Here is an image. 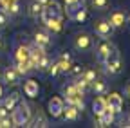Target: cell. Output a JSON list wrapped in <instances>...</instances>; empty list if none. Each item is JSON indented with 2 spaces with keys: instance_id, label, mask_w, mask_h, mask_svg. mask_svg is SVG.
<instances>
[{
  "instance_id": "1",
  "label": "cell",
  "mask_w": 130,
  "mask_h": 128,
  "mask_svg": "<svg viewBox=\"0 0 130 128\" xmlns=\"http://www.w3.org/2000/svg\"><path fill=\"white\" fill-rule=\"evenodd\" d=\"M11 119L14 126H25L31 121V108L25 101H18L16 106L11 110Z\"/></svg>"
},
{
  "instance_id": "2",
  "label": "cell",
  "mask_w": 130,
  "mask_h": 128,
  "mask_svg": "<svg viewBox=\"0 0 130 128\" xmlns=\"http://www.w3.org/2000/svg\"><path fill=\"white\" fill-rule=\"evenodd\" d=\"M103 65H105V72L114 76V74H119L121 69H123V61H121V52L116 49V47H112L108 56L105 58L103 61Z\"/></svg>"
},
{
  "instance_id": "3",
  "label": "cell",
  "mask_w": 130,
  "mask_h": 128,
  "mask_svg": "<svg viewBox=\"0 0 130 128\" xmlns=\"http://www.w3.org/2000/svg\"><path fill=\"white\" fill-rule=\"evenodd\" d=\"M94 47V40L90 38V34L87 33H79L74 36V49L78 52H89Z\"/></svg>"
},
{
  "instance_id": "4",
  "label": "cell",
  "mask_w": 130,
  "mask_h": 128,
  "mask_svg": "<svg viewBox=\"0 0 130 128\" xmlns=\"http://www.w3.org/2000/svg\"><path fill=\"white\" fill-rule=\"evenodd\" d=\"M94 33L100 38H110L114 34V25L108 20H98L94 24Z\"/></svg>"
},
{
  "instance_id": "5",
  "label": "cell",
  "mask_w": 130,
  "mask_h": 128,
  "mask_svg": "<svg viewBox=\"0 0 130 128\" xmlns=\"http://www.w3.org/2000/svg\"><path fill=\"white\" fill-rule=\"evenodd\" d=\"M112 47H114V45L108 42V38H100V42L96 43V58L103 63V61H105V58L108 56V52H110Z\"/></svg>"
},
{
  "instance_id": "6",
  "label": "cell",
  "mask_w": 130,
  "mask_h": 128,
  "mask_svg": "<svg viewBox=\"0 0 130 128\" xmlns=\"http://www.w3.org/2000/svg\"><path fill=\"white\" fill-rule=\"evenodd\" d=\"M2 81L6 85H11V87L20 83V74H18V70H16V67H6L2 70Z\"/></svg>"
},
{
  "instance_id": "7",
  "label": "cell",
  "mask_w": 130,
  "mask_h": 128,
  "mask_svg": "<svg viewBox=\"0 0 130 128\" xmlns=\"http://www.w3.org/2000/svg\"><path fill=\"white\" fill-rule=\"evenodd\" d=\"M63 108H65V103H63L61 98H51L47 103V110L53 117H60L63 114Z\"/></svg>"
},
{
  "instance_id": "8",
  "label": "cell",
  "mask_w": 130,
  "mask_h": 128,
  "mask_svg": "<svg viewBox=\"0 0 130 128\" xmlns=\"http://www.w3.org/2000/svg\"><path fill=\"white\" fill-rule=\"evenodd\" d=\"M107 106L114 112V114H121V110H123V98L119 94H110L108 98H107Z\"/></svg>"
},
{
  "instance_id": "9",
  "label": "cell",
  "mask_w": 130,
  "mask_h": 128,
  "mask_svg": "<svg viewBox=\"0 0 130 128\" xmlns=\"http://www.w3.org/2000/svg\"><path fill=\"white\" fill-rule=\"evenodd\" d=\"M35 43L42 49H49L53 45V40H51V34L47 31H36L35 33Z\"/></svg>"
},
{
  "instance_id": "10",
  "label": "cell",
  "mask_w": 130,
  "mask_h": 128,
  "mask_svg": "<svg viewBox=\"0 0 130 128\" xmlns=\"http://www.w3.org/2000/svg\"><path fill=\"white\" fill-rule=\"evenodd\" d=\"M24 94L27 96V98H36V96L40 94V85L36 79H27V81L24 83Z\"/></svg>"
},
{
  "instance_id": "11",
  "label": "cell",
  "mask_w": 130,
  "mask_h": 128,
  "mask_svg": "<svg viewBox=\"0 0 130 128\" xmlns=\"http://www.w3.org/2000/svg\"><path fill=\"white\" fill-rule=\"evenodd\" d=\"M98 117H100V121H98L100 124H98V126H110V124L114 123V119H116V114H114V112L107 106V108L101 112V114L98 116Z\"/></svg>"
},
{
  "instance_id": "12",
  "label": "cell",
  "mask_w": 130,
  "mask_h": 128,
  "mask_svg": "<svg viewBox=\"0 0 130 128\" xmlns=\"http://www.w3.org/2000/svg\"><path fill=\"white\" fill-rule=\"evenodd\" d=\"M108 22L114 25V29H116V27H123L125 22H126V14H125L123 11H112Z\"/></svg>"
},
{
  "instance_id": "13",
  "label": "cell",
  "mask_w": 130,
  "mask_h": 128,
  "mask_svg": "<svg viewBox=\"0 0 130 128\" xmlns=\"http://www.w3.org/2000/svg\"><path fill=\"white\" fill-rule=\"evenodd\" d=\"M18 101H20V94H18V92H13V94L4 96V98H2V106L11 112V110L16 106V103H18Z\"/></svg>"
},
{
  "instance_id": "14",
  "label": "cell",
  "mask_w": 130,
  "mask_h": 128,
  "mask_svg": "<svg viewBox=\"0 0 130 128\" xmlns=\"http://www.w3.org/2000/svg\"><path fill=\"white\" fill-rule=\"evenodd\" d=\"M14 61L16 63L29 61V47H25V45H18V47H16V51H14Z\"/></svg>"
},
{
  "instance_id": "15",
  "label": "cell",
  "mask_w": 130,
  "mask_h": 128,
  "mask_svg": "<svg viewBox=\"0 0 130 128\" xmlns=\"http://www.w3.org/2000/svg\"><path fill=\"white\" fill-rule=\"evenodd\" d=\"M61 116H63L65 121H76V119L79 117V110H78L74 105H69V103H67V105H65V108H63V114H61Z\"/></svg>"
},
{
  "instance_id": "16",
  "label": "cell",
  "mask_w": 130,
  "mask_h": 128,
  "mask_svg": "<svg viewBox=\"0 0 130 128\" xmlns=\"http://www.w3.org/2000/svg\"><path fill=\"white\" fill-rule=\"evenodd\" d=\"M67 99V103L69 105H74L78 110H83L85 108V103H83V94L81 92H74L72 96H69V98H65Z\"/></svg>"
},
{
  "instance_id": "17",
  "label": "cell",
  "mask_w": 130,
  "mask_h": 128,
  "mask_svg": "<svg viewBox=\"0 0 130 128\" xmlns=\"http://www.w3.org/2000/svg\"><path fill=\"white\" fill-rule=\"evenodd\" d=\"M90 88H92V92L96 96H105L108 92V85H107V81H103V79H96V81L90 85Z\"/></svg>"
},
{
  "instance_id": "18",
  "label": "cell",
  "mask_w": 130,
  "mask_h": 128,
  "mask_svg": "<svg viewBox=\"0 0 130 128\" xmlns=\"http://www.w3.org/2000/svg\"><path fill=\"white\" fill-rule=\"evenodd\" d=\"M49 11H51V14H53V18H56V20H61L63 18V11H61V6L56 2V0H51L47 6H45Z\"/></svg>"
},
{
  "instance_id": "19",
  "label": "cell",
  "mask_w": 130,
  "mask_h": 128,
  "mask_svg": "<svg viewBox=\"0 0 130 128\" xmlns=\"http://www.w3.org/2000/svg\"><path fill=\"white\" fill-rule=\"evenodd\" d=\"M79 7H85V0H65V9H67L69 16Z\"/></svg>"
},
{
  "instance_id": "20",
  "label": "cell",
  "mask_w": 130,
  "mask_h": 128,
  "mask_svg": "<svg viewBox=\"0 0 130 128\" xmlns=\"http://www.w3.org/2000/svg\"><path fill=\"white\" fill-rule=\"evenodd\" d=\"M42 9H43V6L38 2V0H32V2L29 4V16L31 18H40V14H42Z\"/></svg>"
},
{
  "instance_id": "21",
  "label": "cell",
  "mask_w": 130,
  "mask_h": 128,
  "mask_svg": "<svg viewBox=\"0 0 130 128\" xmlns=\"http://www.w3.org/2000/svg\"><path fill=\"white\" fill-rule=\"evenodd\" d=\"M87 16H89V13H87V9L85 7H79V9H76L72 14H71V20H74V22H78V24H83L85 20H87Z\"/></svg>"
},
{
  "instance_id": "22",
  "label": "cell",
  "mask_w": 130,
  "mask_h": 128,
  "mask_svg": "<svg viewBox=\"0 0 130 128\" xmlns=\"http://www.w3.org/2000/svg\"><path fill=\"white\" fill-rule=\"evenodd\" d=\"M79 78L83 79V81H85L89 87H90V85L96 81V79H98V74H96V70H94V69H83V74H81Z\"/></svg>"
},
{
  "instance_id": "23",
  "label": "cell",
  "mask_w": 130,
  "mask_h": 128,
  "mask_svg": "<svg viewBox=\"0 0 130 128\" xmlns=\"http://www.w3.org/2000/svg\"><path fill=\"white\" fill-rule=\"evenodd\" d=\"M51 63H53V60L47 56V52H43V54L40 56L38 63H36V69H38V70H42V72H47V69L51 67Z\"/></svg>"
},
{
  "instance_id": "24",
  "label": "cell",
  "mask_w": 130,
  "mask_h": 128,
  "mask_svg": "<svg viewBox=\"0 0 130 128\" xmlns=\"http://www.w3.org/2000/svg\"><path fill=\"white\" fill-rule=\"evenodd\" d=\"M105 108H107V101H105L103 98H100V96H98V98L92 101V112H94L96 116H100Z\"/></svg>"
},
{
  "instance_id": "25",
  "label": "cell",
  "mask_w": 130,
  "mask_h": 128,
  "mask_svg": "<svg viewBox=\"0 0 130 128\" xmlns=\"http://www.w3.org/2000/svg\"><path fill=\"white\" fill-rule=\"evenodd\" d=\"M31 126H40V128H45V126H49V121H47V117L42 114V112H38V114L35 116V119H32V124Z\"/></svg>"
},
{
  "instance_id": "26",
  "label": "cell",
  "mask_w": 130,
  "mask_h": 128,
  "mask_svg": "<svg viewBox=\"0 0 130 128\" xmlns=\"http://www.w3.org/2000/svg\"><path fill=\"white\" fill-rule=\"evenodd\" d=\"M108 4H110V0H90V6H92L96 11H103V9H107Z\"/></svg>"
},
{
  "instance_id": "27",
  "label": "cell",
  "mask_w": 130,
  "mask_h": 128,
  "mask_svg": "<svg viewBox=\"0 0 130 128\" xmlns=\"http://www.w3.org/2000/svg\"><path fill=\"white\" fill-rule=\"evenodd\" d=\"M6 11H7L9 16H16V14L20 13V2H18V0H13V2L9 4V7H7Z\"/></svg>"
},
{
  "instance_id": "28",
  "label": "cell",
  "mask_w": 130,
  "mask_h": 128,
  "mask_svg": "<svg viewBox=\"0 0 130 128\" xmlns=\"http://www.w3.org/2000/svg\"><path fill=\"white\" fill-rule=\"evenodd\" d=\"M81 74H83V67H81V65H78V63H76V65H71V67H69V76H71L72 79L79 78Z\"/></svg>"
},
{
  "instance_id": "29",
  "label": "cell",
  "mask_w": 130,
  "mask_h": 128,
  "mask_svg": "<svg viewBox=\"0 0 130 128\" xmlns=\"http://www.w3.org/2000/svg\"><path fill=\"white\" fill-rule=\"evenodd\" d=\"M74 92H78L76 87H74V83H65L61 87V96H63V98H69V96H72Z\"/></svg>"
},
{
  "instance_id": "30",
  "label": "cell",
  "mask_w": 130,
  "mask_h": 128,
  "mask_svg": "<svg viewBox=\"0 0 130 128\" xmlns=\"http://www.w3.org/2000/svg\"><path fill=\"white\" fill-rule=\"evenodd\" d=\"M45 27L49 31H53V33H60V31H61V20H49L45 24Z\"/></svg>"
},
{
  "instance_id": "31",
  "label": "cell",
  "mask_w": 130,
  "mask_h": 128,
  "mask_svg": "<svg viewBox=\"0 0 130 128\" xmlns=\"http://www.w3.org/2000/svg\"><path fill=\"white\" fill-rule=\"evenodd\" d=\"M74 87H76L78 92H81L83 96H85V92H87V88H89V85H87L81 78H76V79H74Z\"/></svg>"
},
{
  "instance_id": "32",
  "label": "cell",
  "mask_w": 130,
  "mask_h": 128,
  "mask_svg": "<svg viewBox=\"0 0 130 128\" xmlns=\"http://www.w3.org/2000/svg\"><path fill=\"white\" fill-rule=\"evenodd\" d=\"M7 22H9V14H7V11L0 7V29H4V27L7 25Z\"/></svg>"
},
{
  "instance_id": "33",
  "label": "cell",
  "mask_w": 130,
  "mask_h": 128,
  "mask_svg": "<svg viewBox=\"0 0 130 128\" xmlns=\"http://www.w3.org/2000/svg\"><path fill=\"white\" fill-rule=\"evenodd\" d=\"M47 74H49V76H53V78H56V76L60 74V67H58V61L51 63V67L47 69Z\"/></svg>"
},
{
  "instance_id": "34",
  "label": "cell",
  "mask_w": 130,
  "mask_h": 128,
  "mask_svg": "<svg viewBox=\"0 0 130 128\" xmlns=\"http://www.w3.org/2000/svg\"><path fill=\"white\" fill-rule=\"evenodd\" d=\"M7 126H14L11 116H7V117H0V128H7Z\"/></svg>"
},
{
  "instance_id": "35",
  "label": "cell",
  "mask_w": 130,
  "mask_h": 128,
  "mask_svg": "<svg viewBox=\"0 0 130 128\" xmlns=\"http://www.w3.org/2000/svg\"><path fill=\"white\" fill-rule=\"evenodd\" d=\"M7 116H11V112H9L7 108H4L2 105H0V117H7Z\"/></svg>"
},
{
  "instance_id": "36",
  "label": "cell",
  "mask_w": 130,
  "mask_h": 128,
  "mask_svg": "<svg viewBox=\"0 0 130 128\" xmlns=\"http://www.w3.org/2000/svg\"><path fill=\"white\" fill-rule=\"evenodd\" d=\"M11 2H13V0H0V7H2V9H7Z\"/></svg>"
},
{
  "instance_id": "37",
  "label": "cell",
  "mask_w": 130,
  "mask_h": 128,
  "mask_svg": "<svg viewBox=\"0 0 130 128\" xmlns=\"http://www.w3.org/2000/svg\"><path fill=\"white\" fill-rule=\"evenodd\" d=\"M60 60H65V61H72V56H71V54H69V52H63V54H61V58H60Z\"/></svg>"
},
{
  "instance_id": "38",
  "label": "cell",
  "mask_w": 130,
  "mask_h": 128,
  "mask_svg": "<svg viewBox=\"0 0 130 128\" xmlns=\"http://www.w3.org/2000/svg\"><path fill=\"white\" fill-rule=\"evenodd\" d=\"M4 49H6V42H4L2 36H0V52H4Z\"/></svg>"
},
{
  "instance_id": "39",
  "label": "cell",
  "mask_w": 130,
  "mask_h": 128,
  "mask_svg": "<svg viewBox=\"0 0 130 128\" xmlns=\"http://www.w3.org/2000/svg\"><path fill=\"white\" fill-rule=\"evenodd\" d=\"M4 96H6V87H4L2 83H0V99H2Z\"/></svg>"
},
{
  "instance_id": "40",
  "label": "cell",
  "mask_w": 130,
  "mask_h": 128,
  "mask_svg": "<svg viewBox=\"0 0 130 128\" xmlns=\"http://www.w3.org/2000/svg\"><path fill=\"white\" fill-rule=\"evenodd\" d=\"M125 24H126V25H128V27H130V11H128V13H126V22H125Z\"/></svg>"
},
{
  "instance_id": "41",
  "label": "cell",
  "mask_w": 130,
  "mask_h": 128,
  "mask_svg": "<svg viewBox=\"0 0 130 128\" xmlns=\"http://www.w3.org/2000/svg\"><path fill=\"white\" fill-rule=\"evenodd\" d=\"M38 2H40V4H42V6H43V7H45V6H47V4H49V2H51V0H38Z\"/></svg>"
},
{
  "instance_id": "42",
  "label": "cell",
  "mask_w": 130,
  "mask_h": 128,
  "mask_svg": "<svg viewBox=\"0 0 130 128\" xmlns=\"http://www.w3.org/2000/svg\"><path fill=\"white\" fill-rule=\"evenodd\" d=\"M125 92H126V96H128V98H130V83L126 85V88H125Z\"/></svg>"
},
{
  "instance_id": "43",
  "label": "cell",
  "mask_w": 130,
  "mask_h": 128,
  "mask_svg": "<svg viewBox=\"0 0 130 128\" xmlns=\"http://www.w3.org/2000/svg\"><path fill=\"white\" fill-rule=\"evenodd\" d=\"M0 79H2V69H0Z\"/></svg>"
},
{
  "instance_id": "44",
  "label": "cell",
  "mask_w": 130,
  "mask_h": 128,
  "mask_svg": "<svg viewBox=\"0 0 130 128\" xmlns=\"http://www.w3.org/2000/svg\"><path fill=\"white\" fill-rule=\"evenodd\" d=\"M126 126H130V121H128V124H126Z\"/></svg>"
}]
</instances>
